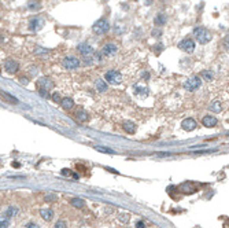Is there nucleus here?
Masks as SVG:
<instances>
[{
    "mask_svg": "<svg viewBox=\"0 0 229 228\" xmlns=\"http://www.w3.org/2000/svg\"><path fill=\"white\" fill-rule=\"evenodd\" d=\"M193 36L196 37L198 43L199 44H207L211 39H213V36H211V32L209 29L203 28V26H198V28L193 29Z\"/></svg>",
    "mask_w": 229,
    "mask_h": 228,
    "instance_id": "1",
    "label": "nucleus"
},
{
    "mask_svg": "<svg viewBox=\"0 0 229 228\" xmlns=\"http://www.w3.org/2000/svg\"><path fill=\"white\" fill-rule=\"evenodd\" d=\"M92 30L95 35H104L110 30V24H108L107 19H99L93 24Z\"/></svg>",
    "mask_w": 229,
    "mask_h": 228,
    "instance_id": "2",
    "label": "nucleus"
},
{
    "mask_svg": "<svg viewBox=\"0 0 229 228\" xmlns=\"http://www.w3.org/2000/svg\"><path fill=\"white\" fill-rule=\"evenodd\" d=\"M104 79H106L107 82L113 84V85H119L122 82V74L117 70H108L107 73L104 74Z\"/></svg>",
    "mask_w": 229,
    "mask_h": 228,
    "instance_id": "3",
    "label": "nucleus"
},
{
    "mask_svg": "<svg viewBox=\"0 0 229 228\" xmlns=\"http://www.w3.org/2000/svg\"><path fill=\"white\" fill-rule=\"evenodd\" d=\"M202 85V79L200 77H198V76H193V77H191V79H188L185 82H184V88L187 89V91H196V89H199Z\"/></svg>",
    "mask_w": 229,
    "mask_h": 228,
    "instance_id": "4",
    "label": "nucleus"
},
{
    "mask_svg": "<svg viewBox=\"0 0 229 228\" xmlns=\"http://www.w3.org/2000/svg\"><path fill=\"white\" fill-rule=\"evenodd\" d=\"M179 48L187 54H192L195 50V41L192 39H184L179 43Z\"/></svg>",
    "mask_w": 229,
    "mask_h": 228,
    "instance_id": "5",
    "label": "nucleus"
},
{
    "mask_svg": "<svg viewBox=\"0 0 229 228\" xmlns=\"http://www.w3.org/2000/svg\"><path fill=\"white\" fill-rule=\"evenodd\" d=\"M63 66L69 70H72V69H77L80 66V59L74 57H70V58H64L63 59Z\"/></svg>",
    "mask_w": 229,
    "mask_h": 228,
    "instance_id": "6",
    "label": "nucleus"
},
{
    "mask_svg": "<svg viewBox=\"0 0 229 228\" xmlns=\"http://www.w3.org/2000/svg\"><path fill=\"white\" fill-rule=\"evenodd\" d=\"M43 26H44V21L41 19V18H39V17L33 18L32 21L29 22V29H30L32 32H39Z\"/></svg>",
    "mask_w": 229,
    "mask_h": 228,
    "instance_id": "7",
    "label": "nucleus"
},
{
    "mask_svg": "<svg viewBox=\"0 0 229 228\" xmlns=\"http://www.w3.org/2000/svg\"><path fill=\"white\" fill-rule=\"evenodd\" d=\"M77 50H78V52L81 54V55H84V57H89V55H92V54H95V50H93V47L89 46V44H78V47H77Z\"/></svg>",
    "mask_w": 229,
    "mask_h": 228,
    "instance_id": "8",
    "label": "nucleus"
},
{
    "mask_svg": "<svg viewBox=\"0 0 229 228\" xmlns=\"http://www.w3.org/2000/svg\"><path fill=\"white\" fill-rule=\"evenodd\" d=\"M4 70L10 74H14L15 71L18 70V62H15L14 59H7L4 62Z\"/></svg>",
    "mask_w": 229,
    "mask_h": 228,
    "instance_id": "9",
    "label": "nucleus"
},
{
    "mask_svg": "<svg viewBox=\"0 0 229 228\" xmlns=\"http://www.w3.org/2000/svg\"><path fill=\"white\" fill-rule=\"evenodd\" d=\"M181 127H183L184 131L191 132V131H193V129H196L198 124H196V121H195L193 118H185V120L181 122Z\"/></svg>",
    "mask_w": 229,
    "mask_h": 228,
    "instance_id": "10",
    "label": "nucleus"
},
{
    "mask_svg": "<svg viewBox=\"0 0 229 228\" xmlns=\"http://www.w3.org/2000/svg\"><path fill=\"white\" fill-rule=\"evenodd\" d=\"M102 52H103V55H106V57H113V55L117 54V46L113 43L106 44V46L102 48Z\"/></svg>",
    "mask_w": 229,
    "mask_h": 228,
    "instance_id": "11",
    "label": "nucleus"
},
{
    "mask_svg": "<svg viewBox=\"0 0 229 228\" xmlns=\"http://www.w3.org/2000/svg\"><path fill=\"white\" fill-rule=\"evenodd\" d=\"M202 124L204 127H207V128H214L215 125L218 124V121H217V118L214 115H204L203 120H202Z\"/></svg>",
    "mask_w": 229,
    "mask_h": 228,
    "instance_id": "12",
    "label": "nucleus"
},
{
    "mask_svg": "<svg viewBox=\"0 0 229 228\" xmlns=\"http://www.w3.org/2000/svg\"><path fill=\"white\" fill-rule=\"evenodd\" d=\"M40 214H41V217H43L45 221H51L52 217H54V212L51 210V209H48V207L41 209V210H40Z\"/></svg>",
    "mask_w": 229,
    "mask_h": 228,
    "instance_id": "13",
    "label": "nucleus"
},
{
    "mask_svg": "<svg viewBox=\"0 0 229 228\" xmlns=\"http://www.w3.org/2000/svg\"><path fill=\"white\" fill-rule=\"evenodd\" d=\"M122 128H124V131L128 132V133H135L136 132V125L133 124L132 121H124L122 122Z\"/></svg>",
    "mask_w": 229,
    "mask_h": 228,
    "instance_id": "14",
    "label": "nucleus"
},
{
    "mask_svg": "<svg viewBox=\"0 0 229 228\" xmlns=\"http://www.w3.org/2000/svg\"><path fill=\"white\" fill-rule=\"evenodd\" d=\"M37 84H39V88L47 89V91H48V89H51V88H52V85H54V84L51 82V80H48V79H41L39 82H37Z\"/></svg>",
    "mask_w": 229,
    "mask_h": 228,
    "instance_id": "15",
    "label": "nucleus"
},
{
    "mask_svg": "<svg viewBox=\"0 0 229 228\" xmlns=\"http://www.w3.org/2000/svg\"><path fill=\"white\" fill-rule=\"evenodd\" d=\"M18 214V207L17 206H10L6 209V212H4V217L6 218H10L12 217V216H17Z\"/></svg>",
    "mask_w": 229,
    "mask_h": 228,
    "instance_id": "16",
    "label": "nucleus"
},
{
    "mask_svg": "<svg viewBox=\"0 0 229 228\" xmlns=\"http://www.w3.org/2000/svg\"><path fill=\"white\" fill-rule=\"evenodd\" d=\"M61 104L64 110H70V109L74 106V102H73V99H70V98H63Z\"/></svg>",
    "mask_w": 229,
    "mask_h": 228,
    "instance_id": "17",
    "label": "nucleus"
},
{
    "mask_svg": "<svg viewBox=\"0 0 229 228\" xmlns=\"http://www.w3.org/2000/svg\"><path fill=\"white\" fill-rule=\"evenodd\" d=\"M210 110L214 111V113H219V111L222 110V103L219 102V100H214V102H211Z\"/></svg>",
    "mask_w": 229,
    "mask_h": 228,
    "instance_id": "18",
    "label": "nucleus"
},
{
    "mask_svg": "<svg viewBox=\"0 0 229 228\" xmlns=\"http://www.w3.org/2000/svg\"><path fill=\"white\" fill-rule=\"evenodd\" d=\"M166 24V15L165 14H158L155 17V25L157 26H163Z\"/></svg>",
    "mask_w": 229,
    "mask_h": 228,
    "instance_id": "19",
    "label": "nucleus"
},
{
    "mask_svg": "<svg viewBox=\"0 0 229 228\" xmlns=\"http://www.w3.org/2000/svg\"><path fill=\"white\" fill-rule=\"evenodd\" d=\"M70 205L77 207V209H80V207L84 206V199H81V198H72L70 199Z\"/></svg>",
    "mask_w": 229,
    "mask_h": 228,
    "instance_id": "20",
    "label": "nucleus"
},
{
    "mask_svg": "<svg viewBox=\"0 0 229 228\" xmlns=\"http://www.w3.org/2000/svg\"><path fill=\"white\" fill-rule=\"evenodd\" d=\"M96 88L99 92H106L107 91V84L103 80H96Z\"/></svg>",
    "mask_w": 229,
    "mask_h": 228,
    "instance_id": "21",
    "label": "nucleus"
},
{
    "mask_svg": "<svg viewBox=\"0 0 229 228\" xmlns=\"http://www.w3.org/2000/svg\"><path fill=\"white\" fill-rule=\"evenodd\" d=\"M77 118H78L81 122H85V121H88V120H89V117H88L86 111H84V110H78V111H77Z\"/></svg>",
    "mask_w": 229,
    "mask_h": 228,
    "instance_id": "22",
    "label": "nucleus"
},
{
    "mask_svg": "<svg viewBox=\"0 0 229 228\" xmlns=\"http://www.w3.org/2000/svg\"><path fill=\"white\" fill-rule=\"evenodd\" d=\"M147 92H148V89L144 88V87H139V85L135 87V93H136V95H140V96H146Z\"/></svg>",
    "mask_w": 229,
    "mask_h": 228,
    "instance_id": "23",
    "label": "nucleus"
},
{
    "mask_svg": "<svg viewBox=\"0 0 229 228\" xmlns=\"http://www.w3.org/2000/svg\"><path fill=\"white\" fill-rule=\"evenodd\" d=\"M192 187H193V183H184L181 185V190H183L184 193H193L195 188H192Z\"/></svg>",
    "mask_w": 229,
    "mask_h": 228,
    "instance_id": "24",
    "label": "nucleus"
},
{
    "mask_svg": "<svg viewBox=\"0 0 229 228\" xmlns=\"http://www.w3.org/2000/svg\"><path fill=\"white\" fill-rule=\"evenodd\" d=\"M202 77L204 79V81H211L213 80V73H211V70H204L202 71Z\"/></svg>",
    "mask_w": 229,
    "mask_h": 228,
    "instance_id": "25",
    "label": "nucleus"
},
{
    "mask_svg": "<svg viewBox=\"0 0 229 228\" xmlns=\"http://www.w3.org/2000/svg\"><path fill=\"white\" fill-rule=\"evenodd\" d=\"M95 149H96L97 151H100V153H106V154H115V151H114V150L107 149V147H100V146H96Z\"/></svg>",
    "mask_w": 229,
    "mask_h": 228,
    "instance_id": "26",
    "label": "nucleus"
},
{
    "mask_svg": "<svg viewBox=\"0 0 229 228\" xmlns=\"http://www.w3.org/2000/svg\"><path fill=\"white\" fill-rule=\"evenodd\" d=\"M29 10H40V8H41V6H40V3L39 1H30V3H29Z\"/></svg>",
    "mask_w": 229,
    "mask_h": 228,
    "instance_id": "27",
    "label": "nucleus"
},
{
    "mask_svg": "<svg viewBox=\"0 0 229 228\" xmlns=\"http://www.w3.org/2000/svg\"><path fill=\"white\" fill-rule=\"evenodd\" d=\"M1 95H3V96H4V98H6V99H8V100H10V102H12V103H17V102H18V100L15 99V98H14V96H11L10 93H7V92H4V91H3V92H1Z\"/></svg>",
    "mask_w": 229,
    "mask_h": 228,
    "instance_id": "28",
    "label": "nucleus"
},
{
    "mask_svg": "<svg viewBox=\"0 0 229 228\" xmlns=\"http://www.w3.org/2000/svg\"><path fill=\"white\" fill-rule=\"evenodd\" d=\"M62 175H64V176H72L74 180H77V179H78V176L75 175V173H72V172L67 171V169H63V171H62Z\"/></svg>",
    "mask_w": 229,
    "mask_h": 228,
    "instance_id": "29",
    "label": "nucleus"
},
{
    "mask_svg": "<svg viewBox=\"0 0 229 228\" xmlns=\"http://www.w3.org/2000/svg\"><path fill=\"white\" fill-rule=\"evenodd\" d=\"M39 93H40V96L44 98V99H48V98H50V95H48V91H47V89H41V88H40L39 89Z\"/></svg>",
    "mask_w": 229,
    "mask_h": 228,
    "instance_id": "30",
    "label": "nucleus"
},
{
    "mask_svg": "<svg viewBox=\"0 0 229 228\" xmlns=\"http://www.w3.org/2000/svg\"><path fill=\"white\" fill-rule=\"evenodd\" d=\"M118 218L122 221V223H128V221H129V214H126V213L119 214V216H118Z\"/></svg>",
    "mask_w": 229,
    "mask_h": 228,
    "instance_id": "31",
    "label": "nucleus"
},
{
    "mask_svg": "<svg viewBox=\"0 0 229 228\" xmlns=\"http://www.w3.org/2000/svg\"><path fill=\"white\" fill-rule=\"evenodd\" d=\"M52 100L56 102V103H62V99H61V96H59V93L58 92H55L54 95H52Z\"/></svg>",
    "mask_w": 229,
    "mask_h": 228,
    "instance_id": "32",
    "label": "nucleus"
},
{
    "mask_svg": "<svg viewBox=\"0 0 229 228\" xmlns=\"http://www.w3.org/2000/svg\"><path fill=\"white\" fill-rule=\"evenodd\" d=\"M8 224H10V223H8V220H7V218H4V220L0 221V228H8Z\"/></svg>",
    "mask_w": 229,
    "mask_h": 228,
    "instance_id": "33",
    "label": "nucleus"
},
{
    "mask_svg": "<svg viewBox=\"0 0 229 228\" xmlns=\"http://www.w3.org/2000/svg\"><path fill=\"white\" fill-rule=\"evenodd\" d=\"M55 228H67V225H66L64 221H58L56 224H55Z\"/></svg>",
    "mask_w": 229,
    "mask_h": 228,
    "instance_id": "34",
    "label": "nucleus"
},
{
    "mask_svg": "<svg viewBox=\"0 0 229 228\" xmlns=\"http://www.w3.org/2000/svg\"><path fill=\"white\" fill-rule=\"evenodd\" d=\"M25 228H40V225L37 224V223H28V224L25 225Z\"/></svg>",
    "mask_w": 229,
    "mask_h": 228,
    "instance_id": "35",
    "label": "nucleus"
},
{
    "mask_svg": "<svg viewBox=\"0 0 229 228\" xmlns=\"http://www.w3.org/2000/svg\"><path fill=\"white\" fill-rule=\"evenodd\" d=\"M222 46H224V48H225L226 51H229V37H226V39L222 41Z\"/></svg>",
    "mask_w": 229,
    "mask_h": 228,
    "instance_id": "36",
    "label": "nucleus"
},
{
    "mask_svg": "<svg viewBox=\"0 0 229 228\" xmlns=\"http://www.w3.org/2000/svg\"><path fill=\"white\" fill-rule=\"evenodd\" d=\"M151 35L154 36V37H157V36H161V35H162V32L159 30V29H154V30L151 32Z\"/></svg>",
    "mask_w": 229,
    "mask_h": 228,
    "instance_id": "37",
    "label": "nucleus"
},
{
    "mask_svg": "<svg viewBox=\"0 0 229 228\" xmlns=\"http://www.w3.org/2000/svg\"><path fill=\"white\" fill-rule=\"evenodd\" d=\"M136 228H146V223H144V221H137Z\"/></svg>",
    "mask_w": 229,
    "mask_h": 228,
    "instance_id": "38",
    "label": "nucleus"
},
{
    "mask_svg": "<svg viewBox=\"0 0 229 228\" xmlns=\"http://www.w3.org/2000/svg\"><path fill=\"white\" fill-rule=\"evenodd\" d=\"M55 199H56V196H55V195H47V196H45V201H47V202H48V201H55Z\"/></svg>",
    "mask_w": 229,
    "mask_h": 228,
    "instance_id": "39",
    "label": "nucleus"
},
{
    "mask_svg": "<svg viewBox=\"0 0 229 228\" xmlns=\"http://www.w3.org/2000/svg\"><path fill=\"white\" fill-rule=\"evenodd\" d=\"M85 63H86V65H89V63H92V58H86V61H85Z\"/></svg>",
    "mask_w": 229,
    "mask_h": 228,
    "instance_id": "40",
    "label": "nucleus"
},
{
    "mask_svg": "<svg viewBox=\"0 0 229 228\" xmlns=\"http://www.w3.org/2000/svg\"><path fill=\"white\" fill-rule=\"evenodd\" d=\"M146 3H147V6H150V4L152 3V0H146Z\"/></svg>",
    "mask_w": 229,
    "mask_h": 228,
    "instance_id": "41",
    "label": "nucleus"
},
{
    "mask_svg": "<svg viewBox=\"0 0 229 228\" xmlns=\"http://www.w3.org/2000/svg\"><path fill=\"white\" fill-rule=\"evenodd\" d=\"M228 121H229V118H228Z\"/></svg>",
    "mask_w": 229,
    "mask_h": 228,
    "instance_id": "42",
    "label": "nucleus"
}]
</instances>
